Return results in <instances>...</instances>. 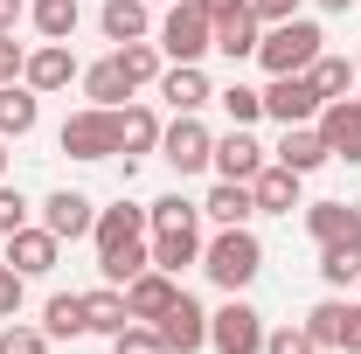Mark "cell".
<instances>
[{
  "instance_id": "1",
  "label": "cell",
  "mask_w": 361,
  "mask_h": 354,
  "mask_svg": "<svg viewBox=\"0 0 361 354\" xmlns=\"http://www.w3.org/2000/svg\"><path fill=\"white\" fill-rule=\"evenodd\" d=\"M97 271L104 285H133L139 271L153 264V243H146V209L139 202H118V209H97Z\"/></svg>"
},
{
  "instance_id": "2",
  "label": "cell",
  "mask_w": 361,
  "mask_h": 354,
  "mask_svg": "<svg viewBox=\"0 0 361 354\" xmlns=\"http://www.w3.org/2000/svg\"><path fill=\"white\" fill-rule=\"evenodd\" d=\"M319 21H306V14H292V21H271V35L257 42V63H264L271 77H292V70H313L319 63Z\"/></svg>"
},
{
  "instance_id": "3",
  "label": "cell",
  "mask_w": 361,
  "mask_h": 354,
  "mask_svg": "<svg viewBox=\"0 0 361 354\" xmlns=\"http://www.w3.org/2000/svg\"><path fill=\"white\" fill-rule=\"evenodd\" d=\"M202 271H209V278H216L223 292H243V285H250V278L264 271V243H257V236H250V229L236 222V229H223V236H216V243L202 250Z\"/></svg>"
},
{
  "instance_id": "4",
  "label": "cell",
  "mask_w": 361,
  "mask_h": 354,
  "mask_svg": "<svg viewBox=\"0 0 361 354\" xmlns=\"http://www.w3.org/2000/svg\"><path fill=\"white\" fill-rule=\"evenodd\" d=\"M160 49H167L174 63H202V56L216 49V14H209V0H174L167 21H160Z\"/></svg>"
},
{
  "instance_id": "5",
  "label": "cell",
  "mask_w": 361,
  "mask_h": 354,
  "mask_svg": "<svg viewBox=\"0 0 361 354\" xmlns=\"http://www.w3.org/2000/svg\"><path fill=\"white\" fill-rule=\"evenodd\" d=\"M56 146H63L70 160H111V153H118V111H104V104L70 111L63 133H56Z\"/></svg>"
},
{
  "instance_id": "6",
  "label": "cell",
  "mask_w": 361,
  "mask_h": 354,
  "mask_svg": "<svg viewBox=\"0 0 361 354\" xmlns=\"http://www.w3.org/2000/svg\"><path fill=\"white\" fill-rule=\"evenodd\" d=\"M319 84L306 77V70H292V77H271L264 84V118H278V126H313L319 118Z\"/></svg>"
},
{
  "instance_id": "7",
  "label": "cell",
  "mask_w": 361,
  "mask_h": 354,
  "mask_svg": "<svg viewBox=\"0 0 361 354\" xmlns=\"http://www.w3.org/2000/svg\"><path fill=\"white\" fill-rule=\"evenodd\" d=\"M209 348L216 354H264V312L229 299L223 312H209Z\"/></svg>"
},
{
  "instance_id": "8",
  "label": "cell",
  "mask_w": 361,
  "mask_h": 354,
  "mask_svg": "<svg viewBox=\"0 0 361 354\" xmlns=\"http://www.w3.org/2000/svg\"><path fill=\"white\" fill-rule=\"evenodd\" d=\"M160 153H167V160H174L180 174H202V167H209V160H216V133H209V126H202V118H195V111H180L174 126H167V133H160Z\"/></svg>"
},
{
  "instance_id": "9",
  "label": "cell",
  "mask_w": 361,
  "mask_h": 354,
  "mask_svg": "<svg viewBox=\"0 0 361 354\" xmlns=\"http://www.w3.org/2000/svg\"><path fill=\"white\" fill-rule=\"evenodd\" d=\"M319 139H326L334 160L361 167V97H326L319 104Z\"/></svg>"
},
{
  "instance_id": "10",
  "label": "cell",
  "mask_w": 361,
  "mask_h": 354,
  "mask_svg": "<svg viewBox=\"0 0 361 354\" xmlns=\"http://www.w3.org/2000/svg\"><path fill=\"white\" fill-rule=\"evenodd\" d=\"M0 250H7V264L21 271V278H49L56 271V250H63V236H49V229H7L0 236Z\"/></svg>"
},
{
  "instance_id": "11",
  "label": "cell",
  "mask_w": 361,
  "mask_h": 354,
  "mask_svg": "<svg viewBox=\"0 0 361 354\" xmlns=\"http://www.w3.org/2000/svg\"><path fill=\"white\" fill-rule=\"evenodd\" d=\"M209 14H216V49H223L229 63L257 56V7L250 0H216Z\"/></svg>"
},
{
  "instance_id": "12",
  "label": "cell",
  "mask_w": 361,
  "mask_h": 354,
  "mask_svg": "<svg viewBox=\"0 0 361 354\" xmlns=\"http://www.w3.org/2000/svg\"><path fill=\"white\" fill-rule=\"evenodd\" d=\"M153 326H160V341H167V354H202V348H209V312L195 306L188 292H180V299H174L167 312H160Z\"/></svg>"
},
{
  "instance_id": "13",
  "label": "cell",
  "mask_w": 361,
  "mask_h": 354,
  "mask_svg": "<svg viewBox=\"0 0 361 354\" xmlns=\"http://www.w3.org/2000/svg\"><path fill=\"white\" fill-rule=\"evenodd\" d=\"M42 229L63 236V243H70V236H90V229H97V202L77 195V188H56V195L42 202Z\"/></svg>"
},
{
  "instance_id": "14",
  "label": "cell",
  "mask_w": 361,
  "mask_h": 354,
  "mask_svg": "<svg viewBox=\"0 0 361 354\" xmlns=\"http://www.w3.org/2000/svg\"><path fill=\"white\" fill-rule=\"evenodd\" d=\"M174 299H180V285H174V271H160V264H146L133 285H126V312H133V319H146V326L174 306Z\"/></svg>"
},
{
  "instance_id": "15",
  "label": "cell",
  "mask_w": 361,
  "mask_h": 354,
  "mask_svg": "<svg viewBox=\"0 0 361 354\" xmlns=\"http://www.w3.org/2000/svg\"><path fill=\"white\" fill-rule=\"evenodd\" d=\"M306 229H313L319 250H326V243L361 250V209H355V202H313V209H306Z\"/></svg>"
},
{
  "instance_id": "16",
  "label": "cell",
  "mask_w": 361,
  "mask_h": 354,
  "mask_svg": "<svg viewBox=\"0 0 361 354\" xmlns=\"http://www.w3.org/2000/svg\"><path fill=\"white\" fill-rule=\"evenodd\" d=\"M223 181H257V167H264V146L250 139V126H229L223 139H216V160H209Z\"/></svg>"
},
{
  "instance_id": "17",
  "label": "cell",
  "mask_w": 361,
  "mask_h": 354,
  "mask_svg": "<svg viewBox=\"0 0 361 354\" xmlns=\"http://www.w3.org/2000/svg\"><path fill=\"white\" fill-rule=\"evenodd\" d=\"M77 77V56H70V42H42L28 63H21V84L28 90H63Z\"/></svg>"
},
{
  "instance_id": "18",
  "label": "cell",
  "mask_w": 361,
  "mask_h": 354,
  "mask_svg": "<svg viewBox=\"0 0 361 354\" xmlns=\"http://www.w3.org/2000/svg\"><path fill=\"white\" fill-rule=\"evenodd\" d=\"M299 181H306V174H292V167H278V160H271V167H257L250 195H257V209H264V216H292V209H299Z\"/></svg>"
},
{
  "instance_id": "19",
  "label": "cell",
  "mask_w": 361,
  "mask_h": 354,
  "mask_svg": "<svg viewBox=\"0 0 361 354\" xmlns=\"http://www.w3.org/2000/svg\"><path fill=\"white\" fill-rule=\"evenodd\" d=\"M35 118H42V90H28L21 77H14V84H0V139L35 133Z\"/></svg>"
},
{
  "instance_id": "20",
  "label": "cell",
  "mask_w": 361,
  "mask_h": 354,
  "mask_svg": "<svg viewBox=\"0 0 361 354\" xmlns=\"http://www.w3.org/2000/svg\"><path fill=\"white\" fill-rule=\"evenodd\" d=\"M334 153H326V139H319V126H285V139H278V167H292V174H313V167H326Z\"/></svg>"
},
{
  "instance_id": "21",
  "label": "cell",
  "mask_w": 361,
  "mask_h": 354,
  "mask_svg": "<svg viewBox=\"0 0 361 354\" xmlns=\"http://www.w3.org/2000/svg\"><path fill=\"white\" fill-rule=\"evenodd\" d=\"M153 264L160 271H188V264H202V229L195 222H180V229H153Z\"/></svg>"
},
{
  "instance_id": "22",
  "label": "cell",
  "mask_w": 361,
  "mask_h": 354,
  "mask_svg": "<svg viewBox=\"0 0 361 354\" xmlns=\"http://www.w3.org/2000/svg\"><path fill=\"white\" fill-rule=\"evenodd\" d=\"M202 216L223 222V229L250 222V216H257V195H250V181H216V188H209V202H202Z\"/></svg>"
},
{
  "instance_id": "23",
  "label": "cell",
  "mask_w": 361,
  "mask_h": 354,
  "mask_svg": "<svg viewBox=\"0 0 361 354\" xmlns=\"http://www.w3.org/2000/svg\"><path fill=\"white\" fill-rule=\"evenodd\" d=\"M160 97H167L174 111H202V104L216 97V84L202 77V63H174V70L160 77Z\"/></svg>"
},
{
  "instance_id": "24",
  "label": "cell",
  "mask_w": 361,
  "mask_h": 354,
  "mask_svg": "<svg viewBox=\"0 0 361 354\" xmlns=\"http://www.w3.org/2000/svg\"><path fill=\"white\" fill-rule=\"evenodd\" d=\"M84 97H90V104H104V111H118V104L133 97V77H126V63H118V56L90 63V70H84Z\"/></svg>"
},
{
  "instance_id": "25",
  "label": "cell",
  "mask_w": 361,
  "mask_h": 354,
  "mask_svg": "<svg viewBox=\"0 0 361 354\" xmlns=\"http://www.w3.org/2000/svg\"><path fill=\"white\" fill-rule=\"evenodd\" d=\"M160 146V118L146 111V104H118V153L139 160V153H153Z\"/></svg>"
},
{
  "instance_id": "26",
  "label": "cell",
  "mask_w": 361,
  "mask_h": 354,
  "mask_svg": "<svg viewBox=\"0 0 361 354\" xmlns=\"http://www.w3.org/2000/svg\"><path fill=\"white\" fill-rule=\"evenodd\" d=\"M84 319H90V334H126L133 326V312H126V292H111V285H97V292H84Z\"/></svg>"
},
{
  "instance_id": "27",
  "label": "cell",
  "mask_w": 361,
  "mask_h": 354,
  "mask_svg": "<svg viewBox=\"0 0 361 354\" xmlns=\"http://www.w3.org/2000/svg\"><path fill=\"white\" fill-rule=\"evenodd\" d=\"M28 21L42 28V42H70L77 21H84V7L77 0H28Z\"/></svg>"
},
{
  "instance_id": "28",
  "label": "cell",
  "mask_w": 361,
  "mask_h": 354,
  "mask_svg": "<svg viewBox=\"0 0 361 354\" xmlns=\"http://www.w3.org/2000/svg\"><path fill=\"white\" fill-rule=\"evenodd\" d=\"M42 334L49 341H77V334H90V319H84V292H56V299H49L42 306Z\"/></svg>"
},
{
  "instance_id": "29",
  "label": "cell",
  "mask_w": 361,
  "mask_h": 354,
  "mask_svg": "<svg viewBox=\"0 0 361 354\" xmlns=\"http://www.w3.org/2000/svg\"><path fill=\"white\" fill-rule=\"evenodd\" d=\"M97 28H104L111 42H146V0H104Z\"/></svg>"
},
{
  "instance_id": "30",
  "label": "cell",
  "mask_w": 361,
  "mask_h": 354,
  "mask_svg": "<svg viewBox=\"0 0 361 354\" xmlns=\"http://www.w3.org/2000/svg\"><path fill=\"white\" fill-rule=\"evenodd\" d=\"M319 278H326V285H361V250L326 243V250H319Z\"/></svg>"
},
{
  "instance_id": "31",
  "label": "cell",
  "mask_w": 361,
  "mask_h": 354,
  "mask_svg": "<svg viewBox=\"0 0 361 354\" xmlns=\"http://www.w3.org/2000/svg\"><path fill=\"white\" fill-rule=\"evenodd\" d=\"M216 104L229 111V126H250V118H264V90H250V84H229V90H216Z\"/></svg>"
},
{
  "instance_id": "32",
  "label": "cell",
  "mask_w": 361,
  "mask_h": 354,
  "mask_svg": "<svg viewBox=\"0 0 361 354\" xmlns=\"http://www.w3.org/2000/svg\"><path fill=\"white\" fill-rule=\"evenodd\" d=\"M306 77L319 84V97H348V84H361V77H355V63H341V56H319Z\"/></svg>"
},
{
  "instance_id": "33",
  "label": "cell",
  "mask_w": 361,
  "mask_h": 354,
  "mask_svg": "<svg viewBox=\"0 0 361 354\" xmlns=\"http://www.w3.org/2000/svg\"><path fill=\"white\" fill-rule=\"evenodd\" d=\"M202 209L188 202V195H160V202H146V229H180V222H195Z\"/></svg>"
},
{
  "instance_id": "34",
  "label": "cell",
  "mask_w": 361,
  "mask_h": 354,
  "mask_svg": "<svg viewBox=\"0 0 361 354\" xmlns=\"http://www.w3.org/2000/svg\"><path fill=\"white\" fill-rule=\"evenodd\" d=\"M118 63H126L133 84H153V77H160V49L153 42H118Z\"/></svg>"
},
{
  "instance_id": "35",
  "label": "cell",
  "mask_w": 361,
  "mask_h": 354,
  "mask_svg": "<svg viewBox=\"0 0 361 354\" xmlns=\"http://www.w3.org/2000/svg\"><path fill=\"white\" fill-rule=\"evenodd\" d=\"M111 354H167V341H160V326L133 319L126 334H111Z\"/></svg>"
},
{
  "instance_id": "36",
  "label": "cell",
  "mask_w": 361,
  "mask_h": 354,
  "mask_svg": "<svg viewBox=\"0 0 361 354\" xmlns=\"http://www.w3.org/2000/svg\"><path fill=\"white\" fill-rule=\"evenodd\" d=\"M341 312H348L341 299H319V306L306 312V334H313L319 348H334V341H341Z\"/></svg>"
},
{
  "instance_id": "37",
  "label": "cell",
  "mask_w": 361,
  "mask_h": 354,
  "mask_svg": "<svg viewBox=\"0 0 361 354\" xmlns=\"http://www.w3.org/2000/svg\"><path fill=\"white\" fill-rule=\"evenodd\" d=\"M0 354H49V334H42V326H14V319H7V326H0Z\"/></svg>"
},
{
  "instance_id": "38",
  "label": "cell",
  "mask_w": 361,
  "mask_h": 354,
  "mask_svg": "<svg viewBox=\"0 0 361 354\" xmlns=\"http://www.w3.org/2000/svg\"><path fill=\"white\" fill-rule=\"evenodd\" d=\"M264 354H319V341L306 326H278V334H264Z\"/></svg>"
},
{
  "instance_id": "39",
  "label": "cell",
  "mask_w": 361,
  "mask_h": 354,
  "mask_svg": "<svg viewBox=\"0 0 361 354\" xmlns=\"http://www.w3.org/2000/svg\"><path fill=\"white\" fill-rule=\"evenodd\" d=\"M21 222H28V195L0 181V236H7V229H21Z\"/></svg>"
},
{
  "instance_id": "40",
  "label": "cell",
  "mask_w": 361,
  "mask_h": 354,
  "mask_svg": "<svg viewBox=\"0 0 361 354\" xmlns=\"http://www.w3.org/2000/svg\"><path fill=\"white\" fill-rule=\"evenodd\" d=\"M14 312H21V271L0 264V319H14Z\"/></svg>"
},
{
  "instance_id": "41",
  "label": "cell",
  "mask_w": 361,
  "mask_h": 354,
  "mask_svg": "<svg viewBox=\"0 0 361 354\" xmlns=\"http://www.w3.org/2000/svg\"><path fill=\"white\" fill-rule=\"evenodd\" d=\"M334 348L361 354V306H348V312H341V341H334Z\"/></svg>"
},
{
  "instance_id": "42",
  "label": "cell",
  "mask_w": 361,
  "mask_h": 354,
  "mask_svg": "<svg viewBox=\"0 0 361 354\" xmlns=\"http://www.w3.org/2000/svg\"><path fill=\"white\" fill-rule=\"evenodd\" d=\"M21 63H28L21 42H7V35H0V84H14V77H21Z\"/></svg>"
},
{
  "instance_id": "43",
  "label": "cell",
  "mask_w": 361,
  "mask_h": 354,
  "mask_svg": "<svg viewBox=\"0 0 361 354\" xmlns=\"http://www.w3.org/2000/svg\"><path fill=\"white\" fill-rule=\"evenodd\" d=\"M257 7V21H292L299 14V0H250Z\"/></svg>"
},
{
  "instance_id": "44",
  "label": "cell",
  "mask_w": 361,
  "mask_h": 354,
  "mask_svg": "<svg viewBox=\"0 0 361 354\" xmlns=\"http://www.w3.org/2000/svg\"><path fill=\"white\" fill-rule=\"evenodd\" d=\"M28 14V0H0V35H14V21Z\"/></svg>"
},
{
  "instance_id": "45",
  "label": "cell",
  "mask_w": 361,
  "mask_h": 354,
  "mask_svg": "<svg viewBox=\"0 0 361 354\" xmlns=\"http://www.w3.org/2000/svg\"><path fill=\"white\" fill-rule=\"evenodd\" d=\"M319 7H326V14H348V7H355V0H319Z\"/></svg>"
},
{
  "instance_id": "46",
  "label": "cell",
  "mask_w": 361,
  "mask_h": 354,
  "mask_svg": "<svg viewBox=\"0 0 361 354\" xmlns=\"http://www.w3.org/2000/svg\"><path fill=\"white\" fill-rule=\"evenodd\" d=\"M0 174H7V139H0Z\"/></svg>"
},
{
  "instance_id": "47",
  "label": "cell",
  "mask_w": 361,
  "mask_h": 354,
  "mask_svg": "<svg viewBox=\"0 0 361 354\" xmlns=\"http://www.w3.org/2000/svg\"><path fill=\"white\" fill-rule=\"evenodd\" d=\"M355 77H361V56H355Z\"/></svg>"
}]
</instances>
